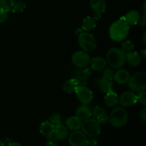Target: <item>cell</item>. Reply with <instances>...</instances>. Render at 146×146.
I'll list each match as a JSON object with an SVG mask.
<instances>
[{
	"label": "cell",
	"mask_w": 146,
	"mask_h": 146,
	"mask_svg": "<svg viewBox=\"0 0 146 146\" xmlns=\"http://www.w3.org/2000/svg\"><path fill=\"white\" fill-rule=\"evenodd\" d=\"M133 49H134L133 43L131 41H129V40L124 41V42H123L122 44H121V50H122L125 54L133 51Z\"/></svg>",
	"instance_id": "484cf974"
},
{
	"label": "cell",
	"mask_w": 146,
	"mask_h": 146,
	"mask_svg": "<svg viewBox=\"0 0 146 146\" xmlns=\"http://www.w3.org/2000/svg\"><path fill=\"white\" fill-rule=\"evenodd\" d=\"M82 121L76 115L70 116L66 121V127L71 131H78L81 128Z\"/></svg>",
	"instance_id": "9a60e30c"
},
{
	"label": "cell",
	"mask_w": 146,
	"mask_h": 146,
	"mask_svg": "<svg viewBox=\"0 0 146 146\" xmlns=\"http://www.w3.org/2000/svg\"><path fill=\"white\" fill-rule=\"evenodd\" d=\"M91 70L88 66L85 68H78L73 73L72 78L78 82V85H86L88 78L91 76Z\"/></svg>",
	"instance_id": "30bf717a"
},
{
	"label": "cell",
	"mask_w": 146,
	"mask_h": 146,
	"mask_svg": "<svg viewBox=\"0 0 146 146\" xmlns=\"http://www.w3.org/2000/svg\"><path fill=\"white\" fill-rule=\"evenodd\" d=\"M82 132L89 138H96L101 133V124L94 118H88L82 121L81 127Z\"/></svg>",
	"instance_id": "277c9868"
},
{
	"label": "cell",
	"mask_w": 146,
	"mask_h": 146,
	"mask_svg": "<svg viewBox=\"0 0 146 146\" xmlns=\"http://www.w3.org/2000/svg\"><path fill=\"white\" fill-rule=\"evenodd\" d=\"M79 46L85 51H92L96 48L97 41L95 36L91 33L83 31L78 38Z\"/></svg>",
	"instance_id": "5b68a950"
},
{
	"label": "cell",
	"mask_w": 146,
	"mask_h": 146,
	"mask_svg": "<svg viewBox=\"0 0 146 146\" xmlns=\"http://www.w3.org/2000/svg\"><path fill=\"white\" fill-rule=\"evenodd\" d=\"M137 101L142 104L143 106H145L146 105V93L145 91H141V92L138 93L137 95Z\"/></svg>",
	"instance_id": "4dcf8cb0"
},
{
	"label": "cell",
	"mask_w": 146,
	"mask_h": 146,
	"mask_svg": "<svg viewBox=\"0 0 146 146\" xmlns=\"http://www.w3.org/2000/svg\"><path fill=\"white\" fill-rule=\"evenodd\" d=\"M96 121L99 123L100 124H105L108 121V115H107L106 112L104 113L103 115H100L98 118L96 119Z\"/></svg>",
	"instance_id": "1f68e13d"
},
{
	"label": "cell",
	"mask_w": 146,
	"mask_h": 146,
	"mask_svg": "<svg viewBox=\"0 0 146 146\" xmlns=\"http://www.w3.org/2000/svg\"><path fill=\"white\" fill-rule=\"evenodd\" d=\"M95 86L98 91L106 94L113 90V83L111 80L102 76L96 80Z\"/></svg>",
	"instance_id": "4fadbf2b"
},
{
	"label": "cell",
	"mask_w": 146,
	"mask_h": 146,
	"mask_svg": "<svg viewBox=\"0 0 146 146\" xmlns=\"http://www.w3.org/2000/svg\"><path fill=\"white\" fill-rule=\"evenodd\" d=\"M114 74H115V72L113 71V68L108 67V68H104V71H103L102 76L105 77V78H108V79L111 80V81H113L114 78Z\"/></svg>",
	"instance_id": "f546056e"
},
{
	"label": "cell",
	"mask_w": 146,
	"mask_h": 146,
	"mask_svg": "<svg viewBox=\"0 0 146 146\" xmlns=\"http://www.w3.org/2000/svg\"><path fill=\"white\" fill-rule=\"evenodd\" d=\"M26 9V4L23 1L21 0H17L14 1L12 7H11V11L13 13H20L24 11Z\"/></svg>",
	"instance_id": "d4e9b609"
},
{
	"label": "cell",
	"mask_w": 146,
	"mask_h": 146,
	"mask_svg": "<svg viewBox=\"0 0 146 146\" xmlns=\"http://www.w3.org/2000/svg\"><path fill=\"white\" fill-rule=\"evenodd\" d=\"M0 146H5V144H4V143L2 141H1V140H0Z\"/></svg>",
	"instance_id": "7bdbcfd3"
},
{
	"label": "cell",
	"mask_w": 146,
	"mask_h": 146,
	"mask_svg": "<svg viewBox=\"0 0 146 146\" xmlns=\"http://www.w3.org/2000/svg\"><path fill=\"white\" fill-rule=\"evenodd\" d=\"M46 146H58L57 143L55 142H51V141H47Z\"/></svg>",
	"instance_id": "f35d334b"
},
{
	"label": "cell",
	"mask_w": 146,
	"mask_h": 146,
	"mask_svg": "<svg viewBox=\"0 0 146 146\" xmlns=\"http://www.w3.org/2000/svg\"><path fill=\"white\" fill-rule=\"evenodd\" d=\"M72 62L78 68H85L90 64L91 57L86 51L80 50L73 54Z\"/></svg>",
	"instance_id": "52a82bcc"
},
{
	"label": "cell",
	"mask_w": 146,
	"mask_h": 146,
	"mask_svg": "<svg viewBox=\"0 0 146 146\" xmlns=\"http://www.w3.org/2000/svg\"><path fill=\"white\" fill-rule=\"evenodd\" d=\"M140 19H141V25L142 26L143 28H145V24H146L145 14H143V16L142 17V18H141Z\"/></svg>",
	"instance_id": "8d00e7d4"
},
{
	"label": "cell",
	"mask_w": 146,
	"mask_h": 146,
	"mask_svg": "<svg viewBox=\"0 0 146 146\" xmlns=\"http://www.w3.org/2000/svg\"><path fill=\"white\" fill-rule=\"evenodd\" d=\"M96 20L91 17H87L85 19H84L82 23H81V27L83 30L86 32H90L96 27Z\"/></svg>",
	"instance_id": "7402d4cb"
},
{
	"label": "cell",
	"mask_w": 146,
	"mask_h": 146,
	"mask_svg": "<svg viewBox=\"0 0 146 146\" xmlns=\"http://www.w3.org/2000/svg\"><path fill=\"white\" fill-rule=\"evenodd\" d=\"M106 63L113 69L121 68L125 64V54L120 48H111L106 54Z\"/></svg>",
	"instance_id": "7a4b0ae2"
},
{
	"label": "cell",
	"mask_w": 146,
	"mask_h": 146,
	"mask_svg": "<svg viewBox=\"0 0 146 146\" xmlns=\"http://www.w3.org/2000/svg\"><path fill=\"white\" fill-rule=\"evenodd\" d=\"M46 138H47V140H48V141H51V142H55V143H58V140H57V138L54 136V134L46 137Z\"/></svg>",
	"instance_id": "d590c367"
},
{
	"label": "cell",
	"mask_w": 146,
	"mask_h": 146,
	"mask_svg": "<svg viewBox=\"0 0 146 146\" xmlns=\"http://www.w3.org/2000/svg\"><path fill=\"white\" fill-rule=\"evenodd\" d=\"M131 75L125 69H120L114 74L113 79L119 84H125L128 82Z\"/></svg>",
	"instance_id": "ac0fdd59"
},
{
	"label": "cell",
	"mask_w": 146,
	"mask_h": 146,
	"mask_svg": "<svg viewBox=\"0 0 146 146\" xmlns=\"http://www.w3.org/2000/svg\"><path fill=\"white\" fill-rule=\"evenodd\" d=\"M104 113H106V111L104 107L101 106H96L91 110V116H93L94 119L96 120L100 115H103Z\"/></svg>",
	"instance_id": "4316f807"
},
{
	"label": "cell",
	"mask_w": 146,
	"mask_h": 146,
	"mask_svg": "<svg viewBox=\"0 0 146 146\" xmlns=\"http://www.w3.org/2000/svg\"><path fill=\"white\" fill-rule=\"evenodd\" d=\"M121 19L124 20L128 25H135L140 21L141 16L139 12L136 10H131Z\"/></svg>",
	"instance_id": "5bb4252c"
},
{
	"label": "cell",
	"mask_w": 146,
	"mask_h": 146,
	"mask_svg": "<svg viewBox=\"0 0 146 146\" xmlns=\"http://www.w3.org/2000/svg\"><path fill=\"white\" fill-rule=\"evenodd\" d=\"M68 143L70 146H87L88 138L82 131H73L68 135Z\"/></svg>",
	"instance_id": "9c48e42d"
},
{
	"label": "cell",
	"mask_w": 146,
	"mask_h": 146,
	"mask_svg": "<svg viewBox=\"0 0 146 146\" xmlns=\"http://www.w3.org/2000/svg\"><path fill=\"white\" fill-rule=\"evenodd\" d=\"M8 11L0 8V23H4L8 18Z\"/></svg>",
	"instance_id": "d6a6232c"
},
{
	"label": "cell",
	"mask_w": 146,
	"mask_h": 146,
	"mask_svg": "<svg viewBox=\"0 0 146 146\" xmlns=\"http://www.w3.org/2000/svg\"><path fill=\"white\" fill-rule=\"evenodd\" d=\"M90 6L95 12L96 17L94 18L96 20L99 19L101 14H104L106 10V2L105 0H91Z\"/></svg>",
	"instance_id": "7c38bea8"
},
{
	"label": "cell",
	"mask_w": 146,
	"mask_h": 146,
	"mask_svg": "<svg viewBox=\"0 0 146 146\" xmlns=\"http://www.w3.org/2000/svg\"><path fill=\"white\" fill-rule=\"evenodd\" d=\"M145 37H146V32H144L143 36V43H144V44H145V43H146V38H145Z\"/></svg>",
	"instance_id": "60d3db41"
},
{
	"label": "cell",
	"mask_w": 146,
	"mask_h": 146,
	"mask_svg": "<svg viewBox=\"0 0 146 146\" xmlns=\"http://www.w3.org/2000/svg\"><path fill=\"white\" fill-rule=\"evenodd\" d=\"M54 125L49 121H44L39 126V132L42 135L48 137L54 134Z\"/></svg>",
	"instance_id": "44dd1931"
},
{
	"label": "cell",
	"mask_w": 146,
	"mask_h": 146,
	"mask_svg": "<svg viewBox=\"0 0 146 146\" xmlns=\"http://www.w3.org/2000/svg\"><path fill=\"white\" fill-rule=\"evenodd\" d=\"M108 121L114 127L120 128L127 123L128 121V113L123 107H116L111 111Z\"/></svg>",
	"instance_id": "3957f363"
},
{
	"label": "cell",
	"mask_w": 146,
	"mask_h": 146,
	"mask_svg": "<svg viewBox=\"0 0 146 146\" xmlns=\"http://www.w3.org/2000/svg\"><path fill=\"white\" fill-rule=\"evenodd\" d=\"M91 69L96 71H101L106 66V61L103 57L96 56L91 59Z\"/></svg>",
	"instance_id": "e0dca14e"
},
{
	"label": "cell",
	"mask_w": 146,
	"mask_h": 146,
	"mask_svg": "<svg viewBox=\"0 0 146 146\" xmlns=\"http://www.w3.org/2000/svg\"><path fill=\"white\" fill-rule=\"evenodd\" d=\"M118 102L123 107L132 106L135 105L138 102V101H137V95L133 91H124L120 96Z\"/></svg>",
	"instance_id": "8fae6325"
},
{
	"label": "cell",
	"mask_w": 146,
	"mask_h": 146,
	"mask_svg": "<svg viewBox=\"0 0 146 146\" xmlns=\"http://www.w3.org/2000/svg\"><path fill=\"white\" fill-rule=\"evenodd\" d=\"M7 146H22V145L18 142H11L7 144Z\"/></svg>",
	"instance_id": "74e56055"
},
{
	"label": "cell",
	"mask_w": 146,
	"mask_h": 146,
	"mask_svg": "<svg viewBox=\"0 0 146 146\" xmlns=\"http://www.w3.org/2000/svg\"><path fill=\"white\" fill-rule=\"evenodd\" d=\"M3 142L4 143V144H8V143H11V139H10V138H5V140H4V141H3Z\"/></svg>",
	"instance_id": "ab89813d"
},
{
	"label": "cell",
	"mask_w": 146,
	"mask_h": 146,
	"mask_svg": "<svg viewBox=\"0 0 146 146\" xmlns=\"http://www.w3.org/2000/svg\"><path fill=\"white\" fill-rule=\"evenodd\" d=\"M142 56L143 58H145V49H143V51H142Z\"/></svg>",
	"instance_id": "b9f144b4"
},
{
	"label": "cell",
	"mask_w": 146,
	"mask_h": 146,
	"mask_svg": "<svg viewBox=\"0 0 146 146\" xmlns=\"http://www.w3.org/2000/svg\"><path fill=\"white\" fill-rule=\"evenodd\" d=\"M54 135L58 141H64L68 136V128L64 124L56 125V126H54Z\"/></svg>",
	"instance_id": "2e32d148"
},
{
	"label": "cell",
	"mask_w": 146,
	"mask_h": 146,
	"mask_svg": "<svg viewBox=\"0 0 146 146\" xmlns=\"http://www.w3.org/2000/svg\"><path fill=\"white\" fill-rule=\"evenodd\" d=\"M76 96L80 102L84 105H88L93 101L94 95L89 88L85 85H78L75 90Z\"/></svg>",
	"instance_id": "ba28073f"
},
{
	"label": "cell",
	"mask_w": 146,
	"mask_h": 146,
	"mask_svg": "<svg viewBox=\"0 0 146 146\" xmlns=\"http://www.w3.org/2000/svg\"><path fill=\"white\" fill-rule=\"evenodd\" d=\"M97 143V140L95 139V138H90L89 139L88 138V145L87 146H96Z\"/></svg>",
	"instance_id": "e575fe53"
},
{
	"label": "cell",
	"mask_w": 146,
	"mask_h": 146,
	"mask_svg": "<svg viewBox=\"0 0 146 146\" xmlns=\"http://www.w3.org/2000/svg\"><path fill=\"white\" fill-rule=\"evenodd\" d=\"M49 121L54 125H58L60 124H63V120L61 115L58 113H53L52 115L50 116Z\"/></svg>",
	"instance_id": "83f0119b"
},
{
	"label": "cell",
	"mask_w": 146,
	"mask_h": 146,
	"mask_svg": "<svg viewBox=\"0 0 146 146\" xmlns=\"http://www.w3.org/2000/svg\"><path fill=\"white\" fill-rule=\"evenodd\" d=\"M14 2V0H0V8L7 11H9Z\"/></svg>",
	"instance_id": "f1b7e54d"
},
{
	"label": "cell",
	"mask_w": 146,
	"mask_h": 146,
	"mask_svg": "<svg viewBox=\"0 0 146 146\" xmlns=\"http://www.w3.org/2000/svg\"><path fill=\"white\" fill-rule=\"evenodd\" d=\"M129 34V25L122 19L115 21L111 25L109 35L111 39L116 42L123 41Z\"/></svg>",
	"instance_id": "6da1fadb"
},
{
	"label": "cell",
	"mask_w": 146,
	"mask_h": 146,
	"mask_svg": "<svg viewBox=\"0 0 146 146\" xmlns=\"http://www.w3.org/2000/svg\"><path fill=\"white\" fill-rule=\"evenodd\" d=\"M128 86L133 91L140 93L146 88V74L144 71H140L134 74L128 81Z\"/></svg>",
	"instance_id": "8992f818"
},
{
	"label": "cell",
	"mask_w": 146,
	"mask_h": 146,
	"mask_svg": "<svg viewBox=\"0 0 146 146\" xmlns=\"http://www.w3.org/2000/svg\"><path fill=\"white\" fill-rule=\"evenodd\" d=\"M104 100H105L106 104L108 107L115 106L118 103V95L113 90L106 93V95L104 97Z\"/></svg>",
	"instance_id": "603a6c76"
},
{
	"label": "cell",
	"mask_w": 146,
	"mask_h": 146,
	"mask_svg": "<svg viewBox=\"0 0 146 146\" xmlns=\"http://www.w3.org/2000/svg\"><path fill=\"white\" fill-rule=\"evenodd\" d=\"M139 117L140 118H141V120H142L143 122H145L146 121V108L145 107L140 111Z\"/></svg>",
	"instance_id": "836d02e7"
},
{
	"label": "cell",
	"mask_w": 146,
	"mask_h": 146,
	"mask_svg": "<svg viewBox=\"0 0 146 146\" xmlns=\"http://www.w3.org/2000/svg\"><path fill=\"white\" fill-rule=\"evenodd\" d=\"M76 115L82 121H86L91 117V110L89 107L87 106V105L82 104L78 107V108L76 111Z\"/></svg>",
	"instance_id": "d6986e66"
},
{
	"label": "cell",
	"mask_w": 146,
	"mask_h": 146,
	"mask_svg": "<svg viewBox=\"0 0 146 146\" xmlns=\"http://www.w3.org/2000/svg\"><path fill=\"white\" fill-rule=\"evenodd\" d=\"M125 60L132 66H137L141 64L142 61L141 56L135 51H131L125 54Z\"/></svg>",
	"instance_id": "ffe728a7"
},
{
	"label": "cell",
	"mask_w": 146,
	"mask_h": 146,
	"mask_svg": "<svg viewBox=\"0 0 146 146\" xmlns=\"http://www.w3.org/2000/svg\"><path fill=\"white\" fill-rule=\"evenodd\" d=\"M78 86V82L74 78H71L64 83V84H63V89L67 94H71L72 93L75 92L76 88Z\"/></svg>",
	"instance_id": "cb8c5ba5"
}]
</instances>
